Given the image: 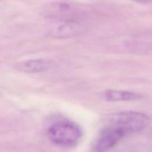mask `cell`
Segmentation results:
<instances>
[{"mask_svg": "<svg viewBox=\"0 0 152 152\" xmlns=\"http://www.w3.org/2000/svg\"><path fill=\"white\" fill-rule=\"evenodd\" d=\"M43 17L55 20L80 21L83 14L76 7L65 2H52L46 4L41 10Z\"/></svg>", "mask_w": 152, "mask_h": 152, "instance_id": "obj_3", "label": "cell"}, {"mask_svg": "<svg viewBox=\"0 0 152 152\" xmlns=\"http://www.w3.org/2000/svg\"><path fill=\"white\" fill-rule=\"evenodd\" d=\"M150 123V118L145 113L136 111H122L112 115L109 124L122 129L126 135L137 133L144 129Z\"/></svg>", "mask_w": 152, "mask_h": 152, "instance_id": "obj_2", "label": "cell"}, {"mask_svg": "<svg viewBox=\"0 0 152 152\" xmlns=\"http://www.w3.org/2000/svg\"><path fill=\"white\" fill-rule=\"evenodd\" d=\"M0 94H1V93H0Z\"/></svg>", "mask_w": 152, "mask_h": 152, "instance_id": "obj_9", "label": "cell"}, {"mask_svg": "<svg viewBox=\"0 0 152 152\" xmlns=\"http://www.w3.org/2000/svg\"><path fill=\"white\" fill-rule=\"evenodd\" d=\"M103 98L109 102L131 101L141 99L142 95L134 91L118 90H107L103 94Z\"/></svg>", "mask_w": 152, "mask_h": 152, "instance_id": "obj_7", "label": "cell"}, {"mask_svg": "<svg viewBox=\"0 0 152 152\" xmlns=\"http://www.w3.org/2000/svg\"><path fill=\"white\" fill-rule=\"evenodd\" d=\"M53 65V61L48 58H36L23 61L14 65L15 69L26 74H37L49 70Z\"/></svg>", "mask_w": 152, "mask_h": 152, "instance_id": "obj_5", "label": "cell"}, {"mask_svg": "<svg viewBox=\"0 0 152 152\" xmlns=\"http://www.w3.org/2000/svg\"><path fill=\"white\" fill-rule=\"evenodd\" d=\"M126 134L120 128L108 124L100 132L94 144V150L106 151L114 147Z\"/></svg>", "mask_w": 152, "mask_h": 152, "instance_id": "obj_4", "label": "cell"}, {"mask_svg": "<svg viewBox=\"0 0 152 152\" xmlns=\"http://www.w3.org/2000/svg\"><path fill=\"white\" fill-rule=\"evenodd\" d=\"M132 1H134L137 2H139V3H146L150 1V0H132Z\"/></svg>", "mask_w": 152, "mask_h": 152, "instance_id": "obj_8", "label": "cell"}, {"mask_svg": "<svg viewBox=\"0 0 152 152\" xmlns=\"http://www.w3.org/2000/svg\"><path fill=\"white\" fill-rule=\"evenodd\" d=\"M48 139L53 144L64 147L76 145L82 137V131L75 123L61 120L52 124L48 129Z\"/></svg>", "mask_w": 152, "mask_h": 152, "instance_id": "obj_1", "label": "cell"}, {"mask_svg": "<svg viewBox=\"0 0 152 152\" xmlns=\"http://www.w3.org/2000/svg\"><path fill=\"white\" fill-rule=\"evenodd\" d=\"M81 25L78 20H56L49 34L52 37H66L78 33Z\"/></svg>", "mask_w": 152, "mask_h": 152, "instance_id": "obj_6", "label": "cell"}]
</instances>
